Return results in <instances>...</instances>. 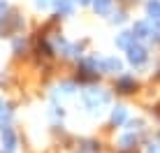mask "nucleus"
<instances>
[{
	"mask_svg": "<svg viewBox=\"0 0 160 153\" xmlns=\"http://www.w3.org/2000/svg\"><path fill=\"white\" fill-rule=\"evenodd\" d=\"M84 102H86L88 109H98L100 105H107L109 102V95L100 88H88V91H84Z\"/></svg>",
	"mask_w": 160,
	"mask_h": 153,
	"instance_id": "1",
	"label": "nucleus"
},
{
	"mask_svg": "<svg viewBox=\"0 0 160 153\" xmlns=\"http://www.w3.org/2000/svg\"><path fill=\"white\" fill-rule=\"evenodd\" d=\"M128 51V61L135 65V67H142L146 61H148V53H146V49L142 47V44H137V42H132V44L125 49Z\"/></svg>",
	"mask_w": 160,
	"mask_h": 153,
	"instance_id": "2",
	"label": "nucleus"
},
{
	"mask_svg": "<svg viewBox=\"0 0 160 153\" xmlns=\"http://www.w3.org/2000/svg\"><path fill=\"white\" fill-rule=\"evenodd\" d=\"M135 88H137V81H135V76L121 74L118 79H116V91H118V93H132Z\"/></svg>",
	"mask_w": 160,
	"mask_h": 153,
	"instance_id": "3",
	"label": "nucleus"
},
{
	"mask_svg": "<svg viewBox=\"0 0 160 153\" xmlns=\"http://www.w3.org/2000/svg\"><path fill=\"white\" fill-rule=\"evenodd\" d=\"M100 70H102V72H109V74H116V72L123 70V65H121L118 58L109 56V58H102V61H100Z\"/></svg>",
	"mask_w": 160,
	"mask_h": 153,
	"instance_id": "4",
	"label": "nucleus"
},
{
	"mask_svg": "<svg viewBox=\"0 0 160 153\" xmlns=\"http://www.w3.org/2000/svg\"><path fill=\"white\" fill-rule=\"evenodd\" d=\"M132 35H135V40H146V37H151V21H137V23L132 26Z\"/></svg>",
	"mask_w": 160,
	"mask_h": 153,
	"instance_id": "5",
	"label": "nucleus"
},
{
	"mask_svg": "<svg viewBox=\"0 0 160 153\" xmlns=\"http://www.w3.org/2000/svg\"><path fill=\"white\" fill-rule=\"evenodd\" d=\"M2 144H5V153H12L16 149V139H14V132L9 128H2Z\"/></svg>",
	"mask_w": 160,
	"mask_h": 153,
	"instance_id": "6",
	"label": "nucleus"
},
{
	"mask_svg": "<svg viewBox=\"0 0 160 153\" xmlns=\"http://www.w3.org/2000/svg\"><path fill=\"white\" fill-rule=\"evenodd\" d=\"M112 5H114V0H93V9L102 16L112 12Z\"/></svg>",
	"mask_w": 160,
	"mask_h": 153,
	"instance_id": "7",
	"label": "nucleus"
},
{
	"mask_svg": "<svg viewBox=\"0 0 160 153\" xmlns=\"http://www.w3.org/2000/svg\"><path fill=\"white\" fill-rule=\"evenodd\" d=\"M53 7H56L63 16H70V14H72V9H74V5H72V0H56Z\"/></svg>",
	"mask_w": 160,
	"mask_h": 153,
	"instance_id": "8",
	"label": "nucleus"
},
{
	"mask_svg": "<svg viewBox=\"0 0 160 153\" xmlns=\"http://www.w3.org/2000/svg\"><path fill=\"white\" fill-rule=\"evenodd\" d=\"M132 40H135V35H132V32H121V35L116 37V47L128 49V47L132 44Z\"/></svg>",
	"mask_w": 160,
	"mask_h": 153,
	"instance_id": "9",
	"label": "nucleus"
},
{
	"mask_svg": "<svg viewBox=\"0 0 160 153\" xmlns=\"http://www.w3.org/2000/svg\"><path fill=\"white\" fill-rule=\"evenodd\" d=\"M146 9H148V14H151V19L160 21V0H148Z\"/></svg>",
	"mask_w": 160,
	"mask_h": 153,
	"instance_id": "10",
	"label": "nucleus"
},
{
	"mask_svg": "<svg viewBox=\"0 0 160 153\" xmlns=\"http://www.w3.org/2000/svg\"><path fill=\"white\" fill-rule=\"evenodd\" d=\"M125 121V109L123 107H114V111H112V123L114 125H121Z\"/></svg>",
	"mask_w": 160,
	"mask_h": 153,
	"instance_id": "11",
	"label": "nucleus"
},
{
	"mask_svg": "<svg viewBox=\"0 0 160 153\" xmlns=\"http://www.w3.org/2000/svg\"><path fill=\"white\" fill-rule=\"evenodd\" d=\"M121 149L123 151H128V149H135V144H137V137L135 135H125V137H121Z\"/></svg>",
	"mask_w": 160,
	"mask_h": 153,
	"instance_id": "12",
	"label": "nucleus"
},
{
	"mask_svg": "<svg viewBox=\"0 0 160 153\" xmlns=\"http://www.w3.org/2000/svg\"><path fill=\"white\" fill-rule=\"evenodd\" d=\"M112 21H114V23H123V21H125V12L114 14V16H112Z\"/></svg>",
	"mask_w": 160,
	"mask_h": 153,
	"instance_id": "13",
	"label": "nucleus"
},
{
	"mask_svg": "<svg viewBox=\"0 0 160 153\" xmlns=\"http://www.w3.org/2000/svg\"><path fill=\"white\" fill-rule=\"evenodd\" d=\"M56 0H37V7H49V5H53Z\"/></svg>",
	"mask_w": 160,
	"mask_h": 153,
	"instance_id": "14",
	"label": "nucleus"
},
{
	"mask_svg": "<svg viewBox=\"0 0 160 153\" xmlns=\"http://www.w3.org/2000/svg\"><path fill=\"white\" fill-rule=\"evenodd\" d=\"M14 49H16V51H21V49H26V40H16Z\"/></svg>",
	"mask_w": 160,
	"mask_h": 153,
	"instance_id": "15",
	"label": "nucleus"
},
{
	"mask_svg": "<svg viewBox=\"0 0 160 153\" xmlns=\"http://www.w3.org/2000/svg\"><path fill=\"white\" fill-rule=\"evenodd\" d=\"M79 5H88V2H93V0H77Z\"/></svg>",
	"mask_w": 160,
	"mask_h": 153,
	"instance_id": "16",
	"label": "nucleus"
}]
</instances>
